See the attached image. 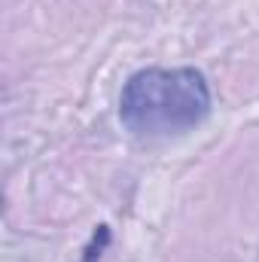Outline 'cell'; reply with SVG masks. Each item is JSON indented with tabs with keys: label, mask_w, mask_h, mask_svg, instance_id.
Returning <instances> with one entry per match:
<instances>
[{
	"label": "cell",
	"mask_w": 259,
	"mask_h": 262,
	"mask_svg": "<svg viewBox=\"0 0 259 262\" xmlns=\"http://www.w3.org/2000/svg\"><path fill=\"white\" fill-rule=\"evenodd\" d=\"M210 116V85L195 67H146L131 73L119 95V119L137 137H168Z\"/></svg>",
	"instance_id": "cell-1"
}]
</instances>
